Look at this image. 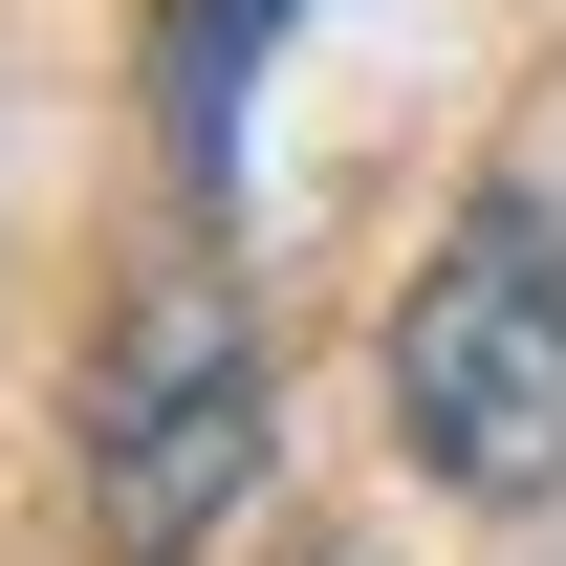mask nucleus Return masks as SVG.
I'll use <instances>...</instances> for the list:
<instances>
[{
    "label": "nucleus",
    "mask_w": 566,
    "mask_h": 566,
    "mask_svg": "<svg viewBox=\"0 0 566 566\" xmlns=\"http://www.w3.org/2000/svg\"><path fill=\"white\" fill-rule=\"evenodd\" d=\"M392 436L436 501H545L566 480V218L458 197V240L392 305Z\"/></svg>",
    "instance_id": "nucleus-2"
},
{
    "label": "nucleus",
    "mask_w": 566,
    "mask_h": 566,
    "mask_svg": "<svg viewBox=\"0 0 566 566\" xmlns=\"http://www.w3.org/2000/svg\"><path fill=\"white\" fill-rule=\"evenodd\" d=\"M262 436H283V349L218 262L132 283L109 349H87V545L109 566H197L240 501H262Z\"/></svg>",
    "instance_id": "nucleus-1"
},
{
    "label": "nucleus",
    "mask_w": 566,
    "mask_h": 566,
    "mask_svg": "<svg viewBox=\"0 0 566 566\" xmlns=\"http://www.w3.org/2000/svg\"><path fill=\"white\" fill-rule=\"evenodd\" d=\"M283 0H175V153L218 175V132H240V44H262Z\"/></svg>",
    "instance_id": "nucleus-3"
}]
</instances>
